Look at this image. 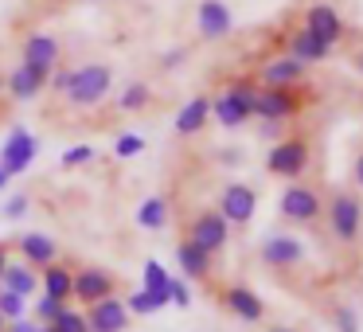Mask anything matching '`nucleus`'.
<instances>
[{
  "label": "nucleus",
  "mask_w": 363,
  "mask_h": 332,
  "mask_svg": "<svg viewBox=\"0 0 363 332\" xmlns=\"http://www.w3.org/2000/svg\"><path fill=\"white\" fill-rule=\"evenodd\" d=\"M71 282H74V270L67 266V262H51V266L40 270L43 297H51V301H63V305H71Z\"/></svg>",
  "instance_id": "5701e85b"
},
{
  "label": "nucleus",
  "mask_w": 363,
  "mask_h": 332,
  "mask_svg": "<svg viewBox=\"0 0 363 332\" xmlns=\"http://www.w3.org/2000/svg\"><path fill=\"white\" fill-rule=\"evenodd\" d=\"M324 215H328L332 238L340 246H355L363 235V199L355 196L352 188H336L324 204Z\"/></svg>",
  "instance_id": "7ed1b4c3"
},
{
  "label": "nucleus",
  "mask_w": 363,
  "mask_h": 332,
  "mask_svg": "<svg viewBox=\"0 0 363 332\" xmlns=\"http://www.w3.org/2000/svg\"><path fill=\"white\" fill-rule=\"evenodd\" d=\"M168 285H172V274H168V270L160 266L157 258L145 262V289H149V297L157 301V309L172 305V293H168Z\"/></svg>",
  "instance_id": "393cba45"
},
{
  "label": "nucleus",
  "mask_w": 363,
  "mask_h": 332,
  "mask_svg": "<svg viewBox=\"0 0 363 332\" xmlns=\"http://www.w3.org/2000/svg\"><path fill=\"white\" fill-rule=\"evenodd\" d=\"M0 94H4V74H0Z\"/></svg>",
  "instance_id": "c03bdc74"
},
{
  "label": "nucleus",
  "mask_w": 363,
  "mask_h": 332,
  "mask_svg": "<svg viewBox=\"0 0 363 332\" xmlns=\"http://www.w3.org/2000/svg\"><path fill=\"white\" fill-rule=\"evenodd\" d=\"M285 55H293L297 63H324V59L332 55L328 43H320L313 32H305V28H293L289 35H285Z\"/></svg>",
  "instance_id": "aec40b11"
},
{
  "label": "nucleus",
  "mask_w": 363,
  "mask_h": 332,
  "mask_svg": "<svg viewBox=\"0 0 363 332\" xmlns=\"http://www.w3.org/2000/svg\"><path fill=\"white\" fill-rule=\"evenodd\" d=\"M196 32L203 35V40H223V35L235 32V12L227 9V0H199Z\"/></svg>",
  "instance_id": "f8f14e48"
},
{
  "label": "nucleus",
  "mask_w": 363,
  "mask_h": 332,
  "mask_svg": "<svg viewBox=\"0 0 363 332\" xmlns=\"http://www.w3.org/2000/svg\"><path fill=\"white\" fill-rule=\"evenodd\" d=\"M40 332H51V328H43V324H40Z\"/></svg>",
  "instance_id": "49530a36"
},
{
  "label": "nucleus",
  "mask_w": 363,
  "mask_h": 332,
  "mask_svg": "<svg viewBox=\"0 0 363 332\" xmlns=\"http://www.w3.org/2000/svg\"><path fill=\"white\" fill-rule=\"evenodd\" d=\"M125 309H129V313H137V316L160 313V309H157V301L149 297V289H137V293H129V297H125Z\"/></svg>",
  "instance_id": "c756f323"
},
{
  "label": "nucleus",
  "mask_w": 363,
  "mask_h": 332,
  "mask_svg": "<svg viewBox=\"0 0 363 332\" xmlns=\"http://www.w3.org/2000/svg\"><path fill=\"white\" fill-rule=\"evenodd\" d=\"M149 102H152V90L145 87V82H129V87L121 90V98H118L121 114H141Z\"/></svg>",
  "instance_id": "bb28decb"
},
{
  "label": "nucleus",
  "mask_w": 363,
  "mask_h": 332,
  "mask_svg": "<svg viewBox=\"0 0 363 332\" xmlns=\"http://www.w3.org/2000/svg\"><path fill=\"white\" fill-rule=\"evenodd\" d=\"M28 207H32V204H28V196H12L9 207H4V215H9V219H24Z\"/></svg>",
  "instance_id": "e433bc0d"
},
{
  "label": "nucleus",
  "mask_w": 363,
  "mask_h": 332,
  "mask_svg": "<svg viewBox=\"0 0 363 332\" xmlns=\"http://www.w3.org/2000/svg\"><path fill=\"white\" fill-rule=\"evenodd\" d=\"M219 301H223L227 313H235L238 321H246V324L266 321V305H262V297L254 289H246V285H227V289L219 293Z\"/></svg>",
  "instance_id": "f3484780"
},
{
  "label": "nucleus",
  "mask_w": 363,
  "mask_h": 332,
  "mask_svg": "<svg viewBox=\"0 0 363 332\" xmlns=\"http://www.w3.org/2000/svg\"><path fill=\"white\" fill-rule=\"evenodd\" d=\"M184 238H188V243H196L199 250H207V254L215 258V254L227 250V243H230V223L223 219L215 207H203V211H196V215L188 219Z\"/></svg>",
  "instance_id": "0eeeda50"
},
{
  "label": "nucleus",
  "mask_w": 363,
  "mask_h": 332,
  "mask_svg": "<svg viewBox=\"0 0 363 332\" xmlns=\"http://www.w3.org/2000/svg\"><path fill=\"white\" fill-rule=\"evenodd\" d=\"M258 87H301L305 82V63H297L293 55H274V59H266V63L258 67Z\"/></svg>",
  "instance_id": "2eb2a0df"
},
{
  "label": "nucleus",
  "mask_w": 363,
  "mask_h": 332,
  "mask_svg": "<svg viewBox=\"0 0 363 332\" xmlns=\"http://www.w3.org/2000/svg\"><path fill=\"white\" fill-rule=\"evenodd\" d=\"M266 332H297V328H289V324H269Z\"/></svg>",
  "instance_id": "a19ab883"
},
{
  "label": "nucleus",
  "mask_w": 363,
  "mask_h": 332,
  "mask_svg": "<svg viewBox=\"0 0 363 332\" xmlns=\"http://www.w3.org/2000/svg\"><path fill=\"white\" fill-rule=\"evenodd\" d=\"M258 258L269 270H297L305 262V243L297 235H266L258 246Z\"/></svg>",
  "instance_id": "9b49d317"
},
{
  "label": "nucleus",
  "mask_w": 363,
  "mask_h": 332,
  "mask_svg": "<svg viewBox=\"0 0 363 332\" xmlns=\"http://www.w3.org/2000/svg\"><path fill=\"white\" fill-rule=\"evenodd\" d=\"M59 55H63V43L48 32H32L20 43V63H32V67H40V71H55Z\"/></svg>",
  "instance_id": "dca6fc26"
},
{
  "label": "nucleus",
  "mask_w": 363,
  "mask_h": 332,
  "mask_svg": "<svg viewBox=\"0 0 363 332\" xmlns=\"http://www.w3.org/2000/svg\"><path fill=\"white\" fill-rule=\"evenodd\" d=\"M110 87H113V67L110 63H86L79 71H71V82H67L63 98L74 110H94V106L106 102Z\"/></svg>",
  "instance_id": "f03ea898"
},
{
  "label": "nucleus",
  "mask_w": 363,
  "mask_h": 332,
  "mask_svg": "<svg viewBox=\"0 0 363 332\" xmlns=\"http://www.w3.org/2000/svg\"><path fill=\"white\" fill-rule=\"evenodd\" d=\"M16 254L28 262V266L43 270L51 262H59V243L51 235H40V231H28V235L16 238Z\"/></svg>",
  "instance_id": "6ab92c4d"
},
{
  "label": "nucleus",
  "mask_w": 363,
  "mask_h": 332,
  "mask_svg": "<svg viewBox=\"0 0 363 332\" xmlns=\"http://www.w3.org/2000/svg\"><path fill=\"white\" fill-rule=\"evenodd\" d=\"M332 324H336V332H359V316L347 305H340L336 313H332Z\"/></svg>",
  "instance_id": "473e14b6"
},
{
  "label": "nucleus",
  "mask_w": 363,
  "mask_h": 332,
  "mask_svg": "<svg viewBox=\"0 0 363 332\" xmlns=\"http://www.w3.org/2000/svg\"><path fill=\"white\" fill-rule=\"evenodd\" d=\"M4 184H9V176H4V172H0V188H4Z\"/></svg>",
  "instance_id": "37998d69"
},
{
  "label": "nucleus",
  "mask_w": 363,
  "mask_h": 332,
  "mask_svg": "<svg viewBox=\"0 0 363 332\" xmlns=\"http://www.w3.org/2000/svg\"><path fill=\"white\" fill-rule=\"evenodd\" d=\"M48 79H51V71H40V67H32V63H20L16 71L4 79V90H9L16 102H32V98H40L43 90H48Z\"/></svg>",
  "instance_id": "a211bd4d"
},
{
  "label": "nucleus",
  "mask_w": 363,
  "mask_h": 332,
  "mask_svg": "<svg viewBox=\"0 0 363 332\" xmlns=\"http://www.w3.org/2000/svg\"><path fill=\"white\" fill-rule=\"evenodd\" d=\"M48 328H51V332H90V328H86V313H82V309H71V305H67L63 313H59L55 321L48 324Z\"/></svg>",
  "instance_id": "cd10ccee"
},
{
  "label": "nucleus",
  "mask_w": 363,
  "mask_h": 332,
  "mask_svg": "<svg viewBox=\"0 0 363 332\" xmlns=\"http://www.w3.org/2000/svg\"><path fill=\"white\" fill-rule=\"evenodd\" d=\"M305 32H313L320 43H328V48H336L340 40L347 35V28H344V20H340V12L332 9V4H308L305 9Z\"/></svg>",
  "instance_id": "ddd939ff"
},
{
  "label": "nucleus",
  "mask_w": 363,
  "mask_h": 332,
  "mask_svg": "<svg viewBox=\"0 0 363 332\" xmlns=\"http://www.w3.org/2000/svg\"><path fill=\"white\" fill-rule=\"evenodd\" d=\"M141 149H145V141H141L137 133H121V137H118V145H113V153H118L121 160H125V157H137Z\"/></svg>",
  "instance_id": "2f4dec72"
},
{
  "label": "nucleus",
  "mask_w": 363,
  "mask_h": 332,
  "mask_svg": "<svg viewBox=\"0 0 363 332\" xmlns=\"http://www.w3.org/2000/svg\"><path fill=\"white\" fill-rule=\"evenodd\" d=\"M359 238H363V235H359Z\"/></svg>",
  "instance_id": "de8ad7c7"
},
{
  "label": "nucleus",
  "mask_w": 363,
  "mask_h": 332,
  "mask_svg": "<svg viewBox=\"0 0 363 332\" xmlns=\"http://www.w3.org/2000/svg\"><path fill=\"white\" fill-rule=\"evenodd\" d=\"M254 94H258V79L254 74H238L230 79L219 94L211 98V118L223 129H242L254 118Z\"/></svg>",
  "instance_id": "f257e3e1"
},
{
  "label": "nucleus",
  "mask_w": 363,
  "mask_h": 332,
  "mask_svg": "<svg viewBox=\"0 0 363 332\" xmlns=\"http://www.w3.org/2000/svg\"><path fill=\"white\" fill-rule=\"evenodd\" d=\"M176 262H180V270H184L188 282H211V254L199 250L196 243L180 238V246H176Z\"/></svg>",
  "instance_id": "4be33fe9"
},
{
  "label": "nucleus",
  "mask_w": 363,
  "mask_h": 332,
  "mask_svg": "<svg viewBox=\"0 0 363 332\" xmlns=\"http://www.w3.org/2000/svg\"><path fill=\"white\" fill-rule=\"evenodd\" d=\"M0 332H4V316H0Z\"/></svg>",
  "instance_id": "a18cd8bd"
},
{
  "label": "nucleus",
  "mask_w": 363,
  "mask_h": 332,
  "mask_svg": "<svg viewBox=\"0 0 363 332\" xmlns=\"http://www.w3.org/2000/svg\"><path fill=\"white\" fill-rule=\"evenodd\" d=\"M4 262H9V250H4V246H0V274H4Z\"/></svg>",
  "instance_id": "79ce46f5"
},
{
  "label": "nucleus",
  "mask_w": 363,
  "mask_h": 332,
  "mask_svg": "<svg viewBox=\"0 0 363 332\" xmlns=\"http://www.w3.org/2000/svg\"><path fill=\"white\" fill-rule=\"evenodd\" d=\"M24 301L28 297H20V293H12V289H0V316H4V324L9 321H20V316H24Z\"/></svg>",
  "instance_id": "c85d7f7f"
},
{
  "label": "nucleus",
  "mask_w": 363,
  "mask_h": 332,
  "mask_svg": "<svg viewBox=\"0 0 363 332\" xmlns=\"http://www.w3.org/2000/svg\"><path fill=\"white\" fill-rule=\"evenodd\" d=\"M35 153H40V141H35L24 126H16L9 133V141H4V149H0V172L9 176V180L20 176V172H28V165L35 160Z\"/></svg>",
  "instance_id": "9d476101"
},
{
  "label": "nucleus",
  "mask_w": 363,
  "mask_h": 332,
  "mask_svg": "<svg viewBox=\"0 0 363 332\" xmlns=\"http://www.w3.org/2000/svg\"><path fill=\"white\" fill-rule=\"evenodd\" d=\"M86 328L90 332H125L129 328V309L121 297H102L86 305Z\"/></svg>",
  "instance_id": "4468645a"
},
{
  "label": "nucleus",
  "mask_w": 363,
  "mask_h": 332,
  "mask_svg": "<svg viewBox=\"0 0 363 332\" xmlns=\"http://www.w3.org/2000/svg\"><path fill=\"white\" fill-rule=\"evenodd\" d=\"M90 160H94V149H90V145H79V149L63 153V168H82V165H90Z\"/></svg>",
  "instance_id": "72a5a7b5"
},
{
  "label": "nucleus",
  "mask_w": 363,
  "mask_h": 332,
  "mask_svg": "<svg viewBox=\"0 0 363 332\" xmlns=\"http://www.w3.org/2000/svg\"><path fill=\"white\" fill-rule=\"evenodd\" d=\"M63 301H51V297H40V301H35V324H43V328H48V324L51 321H55V316L59 313H63Z\"/></svg>",
  "instance_id": "7c9ffc66"
},
{
  "label": "nucleus",
  "mask_w": 363,
  "mask_h": 332,
  "mask_svg": "<svg viewBox=\"0 0 363 332\" xmlns=\"http://www.w3.org/2000/svg\"><path fill=\"white\" fill-rule=\"evenodd\" d=\"M308 157H313V145H308L305 133H285L281 141H274L266 157V172L281 176V180H301L308 168Z\"/></svg>",
  "instance_id": "423d86ee"
},
{
  "label": "nucleus",
  "mask_w": 363,
  "mask_h": 332,
  "mask_svg": "<svg viewBox=\"0 0 363 332\" xmlns=\"http://www.w3.org/2000/svg\"><path fill=\"white\" fill-rule=\"evenodd\" d=\"M352 63H355V71L363 74V48H359V51H355V55H352Z\"/></svg>",
  "instance_id": "ea45409f"
},
{
  "label": "nucleus",
  "mask_w": 363,
  "mask_h": 332,
  "mask_svg": "<svg viewBox=\"0 0 363 332\" xmlns=\"http://www.w3.org/2000/svg\"><path fill=\"white\" fill-rule=\"evenodd\" d=\"M258 133H262V137H269V141H281V137L289 133V126H285V121H262Z\"/></svg>",
  "instance_id": "c9c22d12"
},
{
  "label": "nucleus",
  "mask_w": 363,
  "mask_h": 332,
  "mask_svg": "<svg viewBox=\"0 0 363 332\" xmlns=\"http://www.w3.org/2000/svg\"><path fill=\"white\" fill-rule=\"evenodd\" d=\"M118 289H121V282H118L113 270L79 266L74 270V282H71V301H79V305L86 309V305H94V301H102V297H118Z\"/></svg>",
  "instance_id": "6e6552de"
},
{
  "label": "nucleus",
  "mask_w": 363,
  "mask_h": 332,
  "mask_svg": "<svg viewBox=\"0 0 363 332\" xmlns=\"http://www.w3.org/2000/svg\"><path fill=\"white\" fill-rule=\"evenodd\" d=\"M137 223H141L145 231H164V223H168V199L164 196H149L141 207H137Z\"/></svg>",
  "instance_id": "a878e982"
},
{
  "label": "nucleus",
  "mask_w": 363,
  "mask_h": 332,
  "mask_svg": "<svg viewBox=\"0 0 363 332\" xmlns=\"http://www.w3.org/2000/svg\"><path fill=\"white\" fill-rule=\"evenodd\" d=\"M308 94H305V82L301 87H258L254 94V118L258 121H293L301 118Z\"/></svg>",
  "instance_id": "39448f33"
},
{
  "label": "nucleus",
  "mask_w": 363,
  "mask_h": 332,
  "mask_svg": "<svg viewBox=\"0 0 363 332\" xmlns=\"http://www.w3.org/2000/svg\"><path fill=\"white\" fill-rule=\"evenodd\" d=\"M207 121H211V98L196 94L180 114H176V133H180V137H196V133H203V129H207Z\"/></svg>",
  "instance_id": "b1692460"
},
{
  "label": "nucleus",
  "mask_w": 363,
  "mask_h": 332,
  "mask_svg": "<svg viewBox=\"0 0 363 332\" xmlns=\"http://www.w3.org/2000/svg\"><path fill=\"white\" fill-rule=\"evenodd\" d=\"M277 215H281L289 227H313L316 219L324 215V196L316 184H305V180H289L277 199Z\"/></svg>",
  "instance_id": "20e7f679"
},
{
  "label": "nucleus",
  "mask_w": 363,
  "mask_h": 332,
  "mask_svg": "<svg viewBox=\"0 0 363 332\" xmlns=\"http://www.w3.org/2000/svg\"><path fill=\"white\" fill-rule=\"evenodd\" d=\"M215 211H219L230 227H246V223L254 219V211H258V192H254L250 184H238V180L235 184H223Z\"/></svg>",
  "instance_id": "1a4fd4ad"
},
{
  "label": "nucleus",
  "mask_w": 363,
  "mask_h": 332,
  "mask_svg": "<svg viewBox=\"0 0 363 332\" xmlns=\"http://www.w3.org/2000/svg\"><path fill=\"white\" fill-rule=\"evenodd\" d=\"M0 289H12V293H20V297H32L35 289H40V270L35 266H28L24 258L20 262H4V274H0Z\"/></svg>",
  "instance_id": "412c9836"
},
{
  "label": "nucleus",
  "mask_w": 363,
  "mask_h": 332,
  "mask_svg": "<svg viewBox=\"0 0 363 332\" xmlns=\"http://www.w3.org/2000/svg\"><path fill=\"white\" fill-rule=\"evenodd\" d=\"M352 180L363 188V141L355 145V160H352Z\"/></svg>",
  "instance_id": "4c0bfd02"
},
{
  "label": "nucleus",
  "mask_w": 363,
  "mask_h": 332,
  "mask_svg": "<svg viewBox=\"0 0 363 332\" xmlns=\"http://www.w3.org/2000/svg\"><path fill=\"white\" fill-rule=\"evenodd\" d=\"M168 293H172V305H180V309H188V305H191V289H188V282H184V277H172Z\"/></svg>",
  "instance_id": "f704fd0d"
},
{
  "label": "nucleus",
  "mask_w": 363,
  "mask_h": 332,
  "mask_svg": "<svg viewBox=\"0 0 363 332\" xmlns=\"http://www.w3.org/2000/svg\"><path fill=\"white\" fill-rule=\"evenodd\" d=\"M4 332H40V324L20 316V321H9V324H4Z\"/></svg>",
  "instance_id": "58836bf2"
}]
</instances>
